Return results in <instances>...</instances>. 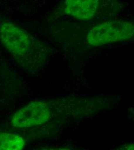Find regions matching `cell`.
Listing matches in <instances>:
<instances>
[{
    "label": "cell",
    "mask_w": 134,
    "mask_h": 150,
    "mask_svg": "<svg viewBox=\"0 0 134 150\" xmlns=\"http://www.w3.org/2000/svg\"><path fill=\"white\" fill-rule=\"evenodd\" d=\"M0 42L16 61L30 71L39 69L48 59L47 47L15 23L0 24Z\"/></svg>",
    "instance_id": "obj_1"
},
{
    "label": "cell",
    "mask_w": 134,
    "mask_h": 150,
    "mask_svg": "<svg viewBox=\"0 0 134 150\" xmlns=\"http://www.w3.org/2000/svg\"><path fill=\"white\" fill-rule=\"evenodd\" d=\"M134 23L123 20H111L96 24L89 32L86 43L93 46L128 40L134 37Z\"/></svg>",
    "instance_id": "obj_2"
},
{
    "label": "cell",
    "mask_w": 134,
    "mask_h": 150,
    "mask_svg": "<svg viewBox=\"0 0 134 150\" xmlns=\"http://www.w3.org/2000/svg\"><path fill=\"white\" fill-rule=\"evenodd\" d=\"M52 109L48 102L36 100L30 103L14 114L12 124L15 128H28L42 125L52 116Z\"/></svg>",
    "instance_id": "obj_3"
},
{
    "label": "cell",
    "mask_w": 134,
    "mask_h": 150,
    "mask_svg": "<svg viewBox=\"0 0 134 150\" xmlns=\"http://www.w3.org/2000/svg\"><path fill=\"white\" fill-rule=\"evenodd\" d=\"M102 5V0H64L62 9L75 19L89 20L95 17Z\"/></svg>",
    "instance_id": "obj_4"
},
{
    "label": "cell",
    "mask_w": 134,
    "mask_h": 150,
    "mask_svg": "<svg viewBox=\"0 0 134 150\" xmlns=\"http://www.w3.org/2000/svg\"><path fill=\"white\" fill-rule=\"evenodd\" d=\"M25 146V141L20 135L0 132V150H21Z\"/></svg>",
    "instance_id": "obj_5"
}]
</instances>
